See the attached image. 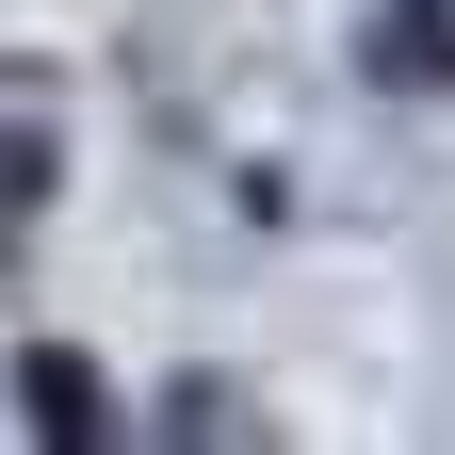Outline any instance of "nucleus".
<instances>
[{"label":"nucleus","mask_w":455,"mask_h":455,"mask_svg":"<svg viewBox=\"0 0 455 455\" xmlns=\"http://www.w3.org/2000/svg\"><path fill=\"white\" fill-rule=\"evenodd\" d=\"M17 390H33V439H98V374H82V358H49V341H33Z\"/></svg>","instance_id":"1"}]
</instances>
